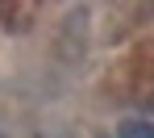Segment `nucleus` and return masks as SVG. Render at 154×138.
<instances>
[{"mask_svg":"<svg viewBox=\"0 0 154 138\" xmlns=\"http://www.w3.org/2000/svg\"><path fill=\"white\" fill-rule=\"evenodd\" d=\"M117 138H154V126L150 121H125L117 130Z\"/></svg>","mask_w":154,"mask_h":138,"instance_id":"obj_1","label":"nucleus"},{"mask_svg":"<svg viewBox=\"0 0 154 138\" xmlns=\"http://www.w3.org/2000/svg\"><path fill=\"white\" fill-rule=\"evenodd\" d=\"M150 109H154V96H150Z\"/></svg>","mask_w":154,"mask_h":138,"instance_id":"obj_2","label":"nucleus"}]
</instances>
